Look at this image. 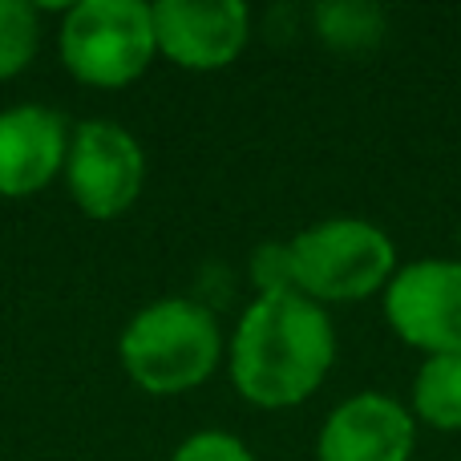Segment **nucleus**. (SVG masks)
<instances>
[{
	"label": "nucleus",
	"instance_id": "obj_1",
	"mask_svg": "<svg viewBox=\"0 0 461 461\" xmlns=\"http://www.w3.org/2000/svg\"><path fill=\"white\" fill-rule=\"evenodd\" d=\"M336 360V332L316 300L259 295L230 340V381L251 405L292 409L324 384Z\"/></svg>",
	"mask_w": 461,
	"mask_h": 461
},
{
	"label": "nucleus",
	"instance_id": "obj_2",
	"mask_svg": "<svg viewBox=\"0 0 461 461\" xmlns=\"http://www.w3.org/2000/svg\"><path fill=\"white\" fill-rule=\"evenodd\" d=\"M118 357L138 389L178 397L215 373L223 357L219 320L199 300H158L126 324Z\"/></svg>",
	"mask_w": 461,
	"mask_h": 461
},
{
	"label": "nucleus",
	"instance_id": "obj_3",
	"mask_svg": "<svg viewBox=\"0 0 461 461\" xmlns=\"http://www.w3.org/2000/svg\"><path fill=\"white\" fill-rule=\"evenodd\" d=\"M295 287L316 303H348L384 292L397 276V247L368 219H324L292 239Z\"/></svg>",
	"mask_w": 461,
	"mask_h": 461
},
{
	"label": "nucleus",
	"instance_id": "obj_4",
	"mask_svg": "<svg viewBox=\"0 0 461 461\" xmlns=\"http://www.w3.org/2000/svg\"><path fill=\"white\" fill-rule=\"evenodd\" d=\"M57 41L65 69L97 89L138 81L158 53L154 8L142 0H81L65 13Z\"/></svg>",
	"mask_w": 461,
	"mask_h": 461
},
{
	"label": "nucleus",
	"instance_id": "obj_5",
	"mask_svg": "<svg viewBox=\"0 0 461 461\" xmlns=\"http://www.w3.org/2000/svg\"><path fill=\"white\" fill-rule=\"evenodd\" d=\"M146 178V154L126 126L110 118H89L73 130L69 158H65V186L81 215L118 219L134 207Z\"/></svg>",
	"mask_w": 461,
	"mask_h": 461
},
{
	"label": "nucleus",
	"instance_id": "obj_6",
	"mask_svg": "<svg viewBox=\"0 0 461 461\" xmlns=\"http://www.w3.org/2000/svg\"><path fill=\"white\" fill-rule=\"evenodd\" d=\"M384 320L429 357H461V263L421 259L401 267L384 287Z\"/></svg>",
	"mask_w": 461,
	"mask_h": 461
},
{
	"label": "nucleus",
	"instance_id": "obj_7",
	"mask_svg": "<svg viewBox=\"0 0 461 461\" xmlns=\"http://www.w3.org/2000/svg\"><path fill=\"white\" fill-rule=\"evenodd\" d=\"M150 8L158 53L178 69H223L243 53L251 32V13L239 0H158Z\"/></svg>",
	"mask_w": 461,
	"mask_h": 461
},
{
	"label": "nucleus",
	"instance_id": "obj_8",
	"mask_svg": "<svg viewBox=\"0 0 461 461\" xmlns=\"http://www.w3.org/2000/svg\"><path fill=\"white\" fill-rule=\"evenodd\" d=\"M417 421L405 405L384 393H360L324 421L316 461H409Z\"/></svg>",
	"mask_w": 461,
	"mask_h": 461
},
{
	"label": "nucleus",
	"instance_id": "obj_9",
	"mask_svg": "<svg viewBox=\"0 0 461 461\" xmlns=\"http://www.w3.org/2000/svg\"><path fill=\"white\" fill-rule=\"evenodd\" d=\"M69 158V126L49 105H13L0 113V194L29 199L45 191Z\"/></svg>",
	"mask_w": 461,
	"mask_h": 461
},
{
	"label": "nucleus",
	"instance_id": "obj_10",
	"mask_svg": "<svg viewBox=\"0 0 461 461\" xmlns=\"http://www.w3.org/2000/svg\"><path fill=\"white\" fill-rule=\"evenodd\" d=\"M413 417L433 429H461V357H429L413 376Z\"/></svg>",
	"mask_w": 461,
	"mask_h": 461
},
{
	"label": "nucleus",
	"instance_id": "obj_11",
	"mask_svg": "<svg viewBox=\"0 0 461 461\" xmlns=\"http://www.w3.org/2000/svg\"><path fill=\"white\" fill-rule=\"evenodd\" d=\"M41 21L37 8L24 0H0V81L16 77L37 57Z\"/></svg>",
	"mask_w": 461,
	"mask_h": 461
},
{
	"label": "nucleus",
	"instance_id": "obj_12",
	"mask_svg": "<svg viewBox=\"0 0 461 461\" xmlns=\"http://www.w3.org/2000/svg\"><path fill=\"white\" fill-rule=\"evenodd\" d=\"M316 24L320 37L336 49H368L384 32V16L376 5H320Z\"/></svg>",
	"mask_w": 461,
	"mask_h": 461
},
{
	"label": "nucleus",
	"instance_id": "obj_13",
	"mask_svg": "<svg viewBox=\"0 0 461 461\" xmlns=\"http://www.w3.org/2000/svg\"><path fill=\"white\" fill-rule=\"evenodd\" d=\"M251 284L259 295H292L295 287V259L292 243H263L251 251Z\"/></svg>",
	"mask_w": 461,
	"mask_h": 461
},
{
	"label": "nucleus",
	"instance_id": "obj_14",
	"mask_svg": "<svg viewBox=\"0 0 461 461\" xmlns=\"http://www.w3.org/2000/svg\"><path fill=\"white\" fill-rule=\"evenodd\" d=\"M170 461H255V457H251V449L239 438H230V433L203 429V433H194V438H186Z\"/></svg>",
	"mask_w": 461,
	"mask_h": 461
}]
</instances>
